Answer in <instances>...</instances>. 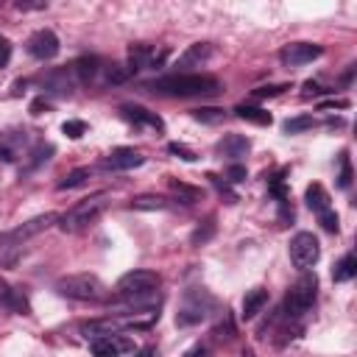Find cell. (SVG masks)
I'll use <instances>...</instances> for the list:
<instances>
[{
  "mask_svg": "<svg viewBox=\"0 0 357 357\" xmlns=\"http://www.w3.org/2000/svg\"><path fill=\"white\" fill-rule=\"evenodd\" d=\"M167 59V50H153L151 45H131L128 47V73L145 70V67H159Z\"/></svg>",
  "mask_w": 357,
  "mask_h": 357,
  "instance_id": "cell-12",
  "label": "cell"
},
{
  "mask_svg": "<svg viewBox=\"0 0 357 357\" xmlns=\"http://www.w3.org/2000/svg\"><path fill=\"white\" fill-rule=\"evenodd\" d=\"M284 89H290L287 84H265L259 89H254V98H273V95H282Z\"/></svg>",
  "mask_w": 357,
  "mask_h": 357,
  "instance_id": "cell-34",
  "label": "cell"
},
{
  "mask_svg": "<svg viewBox=\"0 0 357 357\" xmlns=\"http://www.w3.org/2000/svg\"><path fill=\"white\" fill-rule=\"evenodd\" d=\"M318 257H321V245H318V237L312 231L293 234V240H290V259H293L296 268L307 271V268H312L318 262Z\"/></svg>",
  "mask_w": 357,
  "mask_h": 357,
  "instance_id": "cell-8",
  "label": "cell"
},
{
  "mask_svg": "<svg viewBox=\"0 0 357 357\" xmlns=\"http://www.w3.org/2000/svg\"><path fill=\"white\" fill-rule=\"evenodd\" d=\"M159 282H162L159 273L137 268V271H128V273H123V276L117 279V293H120L123 298H131V296H151V293H156Z\"/></svg>",
  "mask_w": 357,
  "mask_h": 357,
  "instance_id": "cell-6",
  "label": "cell"
},
{
  "mask_svg": "<svg viewBox=\"0 0 357 357\" xmlns=\"http://www.w3.org/2000/svg\"><path fill=\"white\" fill-rule=\"evenodd\" d=\"M0 304H6L8 310H14L20 315H31V304L22 296V290H14L3 276H0Z\"/></svg>",
  "mask_w": 357,
  "mask_h": 357,
  "instance_id": "cell-15",
  "label": "cell"
},
{
  "mask_svg": "<svg viewBox=\"0 0 357 357\" xmlns=\"http://www.w3.org/2000/svg\"><path fill=\"white\" fill-rule=\"evenodd\" d=\"M204 354H206V346H204V343H195L192 349L184 351V357H204Z\"/></svg>",
  "mask_w": 357,
  "mask_h": 357,
  "instance_id": "cell-41",
  "label": "cell"
},
{
  "mask_svg": "<svg viewBox=\"0 0 357 357\" xmlns=\"http://www.w3.org/2000/svg\"><path fill=\"white\" fill-rule=\"evenodd\" d=\"M14 6H17L20 11H39V8H45L47 3H45V0H17Z\"/></svg>",
  "mask_w": 357,
  "mask_h": 357,
  "instance_id": "cell-39",
  "label": "cell"
},
{
  "mask_svg": "<svg viewBox=\"0 0 357 357\" xmlns=\"http://www.w3.org/2000/svg\"><path fill=\"white\" fill-rule=\"evenodd\" d=\"M86 178H89V170H86V167H75V170H70L56 187H59V190H73V187H81Z\"/></svg>",
  "mask_w": 357,
  "mask_h": 357,
  "instance_id": "cell-27",
  "label": "cell"
},
{
  "mask_svg": "<svg viewBox=\"0 0 357 357\" xmlns=\"http://www.w3.org/2000/svg\"><path fill=\"white\" fill-rule=\"evenodd\" d=\"M153 354H156V351H153V346H145V349H142L137 357H153Z\"/></svg>",
  "mask_w": 357,
  "mask_h": 357,
  "instance_id": "cell-44",
  "label": "cell"
},
{
  "mask_svg": "<svg viewBox=\"0 0 357 357\" xmlns=\"http://www.w3.org/2000/svg\"><path fill=\"white\" fill-rule=\"evenodd\" d=\"M315 126V120L310 117V114H298V117H290V120H284V131L287 134H298V131H307V128H312Z\"/></svg>",
  "mask_w": 357,
  "mask_h": 357,
  "instance_id": "cell-31",
  "label": "cell"
},
{
  "mask_svg": "<svg viewBox=\"0 0 357 357\" xmlns=\"http://www.w3.org/2000/svg\"><path fill=\"white\" fill-rule=\"evenodd\" d=\"M248 151H251V139H248V137H243V134H226V137L218 142V153L231 156V159L245 156Z\"/></svg>",
  "mask_w": 357,
  "mask_h": 357,
  "instance_id": "cell-17",
  "label": "cell"
},
{
  "mask_svg": "<svg viewBox=\"0 0 357 357\" xmlns=\"http://www.w3.org/2000/svg\"><path fill=\"white\" fill-rule=\"evenodd\" d=\"M120 326H123V321H117V318L86 321V324H81V335L95 340V337H103V335H120Z\"/></svg>",
  "mask_w": 357,
  "mask_h": 357,
  "instance_id": "cell-16",
  "label": "cell"
},
{
  "mask_svg": "<svg viewBox=\"0 0 357 357\" xmlns=\"http://www.w3.org/2000/svg\"><path fill=\"white\" fill-rule=\"evenodd\" d=\"M98 64H100V61H98V56H81V59H75L70 67H73V73H75V81H78V84H89V81L95 78V73L100 70Z\"/></svg>",
  "mask_w": 357,
  "mask_h": 357,
  "instance_id": "cell-20",
  "label": "cell"
},
{
  "mask_svg": "<svg viewBox=\"0 0 357 357\" xmlns=\"http://www.w3.org/2000/svg\"><path fill=\"white\" fill-rule=\"evenodd\" d=\"M167 151L170 153H176L178 159H184V162H195L198 156H195V151H190L187 145H181V142H167Z\"/></svg>",
  "mask_w": 357,
  "mask_h": 357,
  "instance_id": "cell-35",
  "label": "cell"
},
{
  "mask_svg": "<svg viewBox=\"0 0 357 357\" xmlns=\"http://www.w3.org/2000/svg\"><path fill=\"white\" fill-rule=\"evenodd\" d=\"M53 151H56V148H53L50 142H39V145H36V148H33V151L28 153L31 159L25 162V170H33V167H39L42 162H47V159L53 156Z\"/></svg>",
  "mask_w": 357,
  "mask_h": 357,
  "instance_id": "cell-26",
  "label": "cell"
},
{
  "mask_svg": "<svg viewBox=\"0 0 357 357\" xmlns=\"http://www.w3.org/2000/svg\"><path fill=\"white\" fill-rule=\"evenodd\" d=\"M304 201H307V206H310L312 212H318V215H321V212H326V209H332V206H329V192H326V190H324L318 181L307 187Z\"/></svg>",
  "mask_w": 357,
  "mask_h": 357,
  "instance_id": "cell-22",
  "label": "cell"
},
{
  "mask_svg": "<svg viewBox=\"0 0 357 357\" xmlns=\"http://www.w3.org/2000/svg\"><path fill=\"white\" fill-rule=\"evenodd\" d=\"M226 178H229L231 184H240V181L248 178V170H245L243 165H229V167H226Z\"/></svg>",
  "mask_w": 357,
  "mask_h": 357,
  "instance_id": "cell-37",
  "label": "cell"
},
{
  "mask_svg": "<svg viewBox=\"0 0 357 357\" xmlns=\"http://www.w3.org/2000/svg\"><path fill=\"white\" fill-rule=\"evenodd\" d=\"M25 47H28V53H31L33 59L47 61V59H53V56L59 53V36H56L50 28H39V31H33V33L28 36Z\"/></svg>",
  "mask_w": 357,
  "mask_h": 357,
  "instance_id": "cell-11",
  "label": "cell"
},
{
  "mask_svg": "<svg viewBox=\"0 0 357 357\" xmlns=\"http://www.w3.org/2000/svg\"><path fill=\"white\" fill-rule=\"evenodd\" d=\"M128 75H131V73H128V67H126V64H109V67H106V75H103V81L114 86V84H123V81H128Z\"/></svg>",
  "mask_w": 357,
  "mask_h": 357,
  "instance_id": "cell-32",
  "label": "cell"
},
{
  "mask_svg": "<svg viewBox=\"0 0 357 357\" xmlns=\"http://www.w3.org/2000/svg\"><path fill=\"white\" fill-rule=\"evenodd\" d=\"M8 61H11V42L0 33V70H3Z\"/></svg>",
  "mask_w": 357,
  "mask_h": 357,
  "instance_id": "cell-38",
  "label": "cell"
},
{
  "mask_svg": "<svg viewBox=\"0 0 357 357\" xmlns=\"http://www.w3.org/2000/svg\"><path fill=\"white\" fill-rule=\"evenodd\" d=\"M234 114H237L240 120H245V123H254V126H271V123H273L271 112H265V109H259V106H248V103L234 106Z\"/></svg>",
  "mask_w": 357,
  "mask_h": 357,
  "instance_id": "cell-21",
  "label": "cell"
},
{
  "mask_svg": "<svg viewBox=\"0 0 357 357\" xmlns=\"http://www.w3.org/2000/svg\"><path fill=\"white\" fill-rule=\"evenodd\" d=\"M318 223L324 226V231H332V234H335V231L340 229V223H337V215H335L332 209H326V212H321V215H318Z\"/></svg>",
  "mask_w": 357,
  "mask_h": 357,
  "instance_id": "cell-36",
  "label": "cell"
},
{
  "mask_svg": "<svg viewBox=\"0 0 357 357\" xmlns=\"http://www.w3.org/2000/svg\"><path fill=\"white\" fill-rule=\"evenodd\" d=\"M42 109L47 112V100H45V98H36V100L31 103V114H42Z\"/></svg>",
  "mask_w": 357,
  "mask_h": 357,
  "instance_id": "cell-42",
  "label": "cell"
},
{
  "mask_svg": "<svg viewBox=\"0 0 357 357\" xmlns=\"http://www.w3.org/2000/svg\"><path fill=\"white\" fill-rule=\"evenodd\" d=\"M167 184H170V190L178 195V201H181V204H195V201L201 198V190H198V187H190V184L176 181V178H170Z\"/></svg>",
  "mask_w": 357,
  "mask_h": 357,
  "instance_id": "cell-25",
  "label": "cell"
},
{
  "mask_svg": "<svg viewBox=\"0 0 357 357\" xmlns=\"http://www.w3.org/2000/svg\"><path fill=\"white\" fill-rule=\"evenodd\" d=\"M212 237H215V220L209 218V220H204V223L190 234V243H192V245H204V243H209Z\"/></svg>",
  "mask_w": 357,
  "mask_h": 357,
  "instance_id": "cell-29",
  "label": "cell"
},
{
  "mask_svg": "<svg viewBox=\"0 0 357 357\" xmlns=\"http://www.w3.org/2000/svg\"><path fill=\"white\" fill-rule=\"evenodd\" d=\"M321 53H324V47L315 45V42H293V45H284L282 47L279 59H282L284 67H301V64L315 61Z\"/></svg>",
  "mask_w": 357,
  "mask_h": 357,
  "instance_id": "cell-10",
  "label": "cell"
},
{
  "mask_svg": "<svg viewBox=\"0 0 357 357\" xmlns=\"http://www.w3.org/2000/svg\"><path fill=\"white\" fill-rule=\"evenodd\" d=\"M142 162H145V156L139 151H134V148H114L100 165L106 170H131V167H139Z\"/></svg>",
  "mask_w": 357,
  "mask_h": 357,
  "instance_id": "cell-13",
  "label": "cell"
},
{
  "mask_svg": "<svg viewBox=\"0 0 357 357\" xmlns=\"http://www.w3.org/2000/svg\"><path fill=\"white\" fill-rule=\"evenodd\" d=\"M56 293L75 301H98L106 296V284L95 273H67L56 282Z\"/></svg>",
  "mask_w": 357,
  "mask_h": 357,
  "instance_id": "cell-2",
  "label": "cell"
},
{
  "mask_svg": "<svg viewBox=\"0 0 357 357\" xmlns=\"http://www.w3.org/2000/svg\"><path fill=\"white\" fill-rule=\"evenodd\" d=\"M212 56V45L209 42H195L190 45L181 56H178V67H192V64H204Z\"/></svg>",
  "mask_w": 357,
  "mask_h": 357,
  "instance_id": "cell-19",
  "label": "cell"
},
{
  "mask_svg": "<svg viewBox=\"0 0 357 357\" xmlns=\"http://www.w3.org/2000/svg\"><path fill=\"white\" fill-rule=\"evenodd\" d=\"M223 114H226V112L218 109V106H201V109H192V117L201 120V123H220Z\"/></svg>",
  "mask_w": 357,
  "mask_h": 357,
  "instance_id": "cell-30",
  "label": "cell"
},
{
  "mask_svg": "<svg viewBox=\"0 0 357 357\" xmlns=\"http://www.w3.org/2000/svg\"><path fill=\"white\" fill-rule=\"evenodd\" d=\"M265 304H268V290H265V287H254V290H248L245 298H243V318H245V321L257 318V315L262 312Z\"/></svg>",
  "mask_w": 357,
  "mask_h": 357,
  "instance_id": "cell-18",
  "label": "cell"
},
{
  "mask_svg": "<svg viewBox=\"0 0 357 357\" xmlns=\"http://www.w3.org/2000/svg\"><path fill=\"white\" fill-rule=\"evenodd\" d=\"M329 106H337V109H346V106H349V100H343V98H337V100H326V103H321V109H329Z\"/></svg>",
  "mask_w": 357,
  "mask_h": 357,
  "instance_id": "cell-43",
  "label": "cell"
},
{
  "mask_svg": "<svg viewBox=\"0 0 357 357\" xmlns=\"http://www.w3.org/2000/svg\"><path fill=\"white\" fill-rule=\"evenodd\" d=\"M148 89L159 92V95H173V98H190V95H212L220 89L218 78L212 75H201V73H173V75H162L145 84Z\"/></svg>",
  "mask_w": 357,
  "mask_h": 357,
  "instance_id": "cell-1",
  "label": "cell"
},
{
  "mask_svg": "<svg viewBox=\"0 0 357 357\" xmlns=\"http://www.w3.org/2000/svg\"><path fill=\"white\" fill-rule=\"evenodd\" d=\"M354 273H357V259H354V254H346V257L335 265L332 279H335V282H349V279H354Z\"/></svg>",
  "mask_w": 357,
  "mask_h": 357,
  "instance_id": "cell-23",
  "label": "cell"
},
{
  "mask_svg": "<svg viewBox=\"0 0 357 357\" xmlns=\"http://www.w3.org/2000/svg\"><path fill=\"white\" fill-rule=\"evenodd\" d=\"M324 92H326V89H324L318 81H304V95H307V98H310V95H324Z\"/></svg>",
  "mask_w": 357,
  "mask_h": 357,
  "instance_id": "cell-40",
  "label": "cell"
},
{
  "mask_svg": "<svg viewBox=\"0 0 357 357\" xmlns=\"http://www.w3.org/2000/svg\"><path fill=\"white\" fill-rule=\"evenodd\" d=\"M103 209H106V192H95V195L78 201L75 206H70V209L59 218V220H61L59 226H61V231H81V229H86Z\"/></svg>",
  "mask_w": 357,
  "mask_h": 357,
  "instance_id": "cell-3",
  "label": "cell"
},
{
  "mask_svg": "<svg viewBox=\"0 0 357 357\" xmlns=\"http://www.w3.org/2000/svg\"><path fill=\"white\" fill-rule=\"evenodd\" d=\"M120 114H123L128 123H134V126H151V128H156V131L165 128V123H162L159 114H153V112H148L145 106H137V103H126V106H120Z\"/></svg>",
  "mask_w": 357,
  "mask_h": 357,
  "instance_id": "cell-14",
  "label": "cell"
},
{
  "mask_svg": "<svg viewBox=\"0 0 357 357\" xmlns=\"http://www.w3.org/2000/svg\"><path fill=\"white\" fill-rule=\"evenodd\" d=\"M337 165H340V170H337V187H340V190H349V187H351V178H354V170H351V159H349V151H340V156H337Z\"/></svg>",
  "mask_w": 357,
  "mask_h": 357,
  "instance_id": "cell-24",
  "label": "cell"
},
{
  "mask_svg": "<svg viewBox=\"0 0 357 357\" xmlns=\"http://www.w3.org/2000/svg\"><path fill=\"white\" fill-rule=\"evenodd\" d=\"M56 220H59V215H56V212L36 215V218H31V220L20 223V226H17V229H11V231H3V234H0V248H6V245H22L25 240H31V237H36L39 231H45L47 226H53Z\"/></svg>",
  "mask_w": 357,
  "mask_h": 357,
  "instance_id": "cell-7",
  "label": "cell"
},
{
  "mask_svg": "<svg viewBox=\"0 0 357 357\" xmlns=\"http://www.w3.org/2000/svg\"><path fill=\"white\" fill-rule=\"evenodd\" d=\"M128 206H131V209H165L167 201H165L162 195H137V198H131Z\"/></svg>",
  "mask_w": 357,
  "mask_h": 357,
  "instance_id": "cell-28",
  "label": "cell"
},
{
  "mask_svg": "<svg viewBox=\"0 0 357 357\" xmlns=\"http://www.w3.org/2000/svg\"><path fill=\"white\" fill-rule=\"evenodd\" d=\"M61 131L70 137V139H81L86 134V123L84 120H64L61 123Z\"/></svg>",
  "mask_w": 357,
  "mask_h": 357,
  "instance_id": "cell-33",
  "label": "cell"
},
{
  "mask_svg": "<svg viewBox=\"0 0 357 357\" xmlns=\"http://www.w3.org/2000/svg\"><path fill=\"white\" fill-rule=\"evenodd\" d=\"M212 304H215V301H212V296H209L206 290H198V287L187 290V293H184V301H181V307H178V312H176V324H178V326H192V324L204 321V318H206V310H209Z\"/></svg>",
  "mask_w": 357,
  "mask_h": 357,
  "instance_id": "cell-5",
  "label": "cell"
},
{
  "mask_svg": "<svg viewBox=\"0 0 357 357\" xmlns=\"http://www.w3.org/2000/svg\"><path fill=\"white\" fill-rule=\"evenodd\" d=\"M315 296H318V276L307 271V273H301L298 282L287 290L284 304H282V315H287V318H298L301 312H307V310L312 307Z\"/></svg>",
  "mask_w": 357,
  "mask_h": 357,
  "instance_id": "cell-4",
  "label": "cell"
},
{
  "mask_svg": "<svg viewBox=\"0 0 357 357\" xmlns=\"http://www.w3.org/2000/svg\"><path fill=\"white\" fill-rule=\"evenodd\" d=\"M89 346H92L95 357H128V354H134V340L126 335H103V337L89 340Z\"/></svg>",
  "mask_w": 357,
  "mask_h": 357,
  "instance_id": "cell-9",
  "label": "cell"
}]
</instances>
